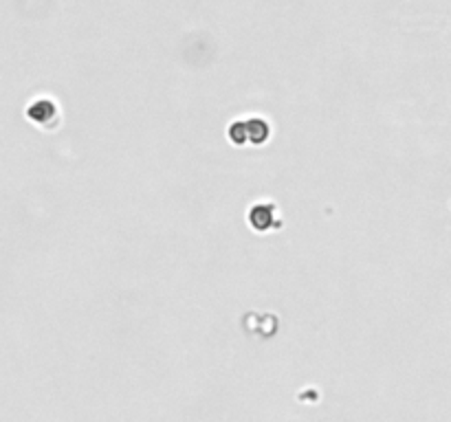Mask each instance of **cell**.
<instances>
[{
    "label": "cell",
    "mask_w": 451,
    "mask_h": 422,
    "mask_svg": "<svg viewBox=\"0 0 451 422\" xmlns=\"http://www.w3.org/2000/svg\"><path fill=\"white\" fill-rule=\"evenodd\" d=\"M249 222L255 231H266L273 225H278L275 220V207L273 204H255V207L249 211Z\"/></svg>",
    "instance_id": "cell-1"
},
{
    "label": "cell",
    "mask_w": 451,
    "mask_h": 422,
    "mask_svg": "<svg viewBox=\"0 0 451 422\" xmlns=\"http://www.w3.org/2000/svg\"><path fill=\"white\" fill-rule=\"evenodd\" d=\"M247 123V132H249V141L255 146H262L264 141L269 139V123L262 119H249L244 121Z\"/></svg>",
    "instance_id": "cell-2"
},
{
    "label": "cell",
    "mask_w": 451,
    "mask_h": 422,
    "mask_svg": "<svg viewBox=\"0 0 451 422\" xmlns=\"http://www.w3.org/2000/svg\"><path fill=\"white\" fill-rule=\"evenodd\" d=\"M53 112H56L53 104H51V101H46V99H42V101H35V104H31L29 117L33 121H46L49 117H53Z\"/></svg>",
    "instance_id": "cell-3"
},
{
    "label": "cell",
    "mask_w": 451,
    "mask_h": 422,
    "mask_svg": "<svg viewBox=\"0 0 451 422\" xmlns=\"http://www.w3.org/2000/svg\"><path fill=\"white\" fill-rule=\"evenodd\" d=\"M229 139L234 141L236 146L247 143V141H249L247 123H244V121H236V123H231V128H229Z\"/></svg>",
    "instance_id": "cell-4"
}]
</instances>
